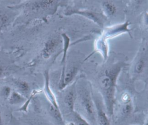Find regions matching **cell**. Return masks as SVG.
<instances>
[{
    "label": "cell",
    "instance_id": "8fae6325",
    "mask_svg": "<svg viewBox=\"0 0 148 125\" xmlns=\"http://www.w3.org/2000/svg\"><path fill=\"white\" fill-rule=\"evenodd\" d=\"M12 112L6 106L0 104V125H9Z\"/></svg>",
    "mask_w": 148,
    "mask_h": 125
},
{
    "label": "cell",
    "instance_id": "52a82bcc",
    "mask_svg": "<svg viewBox=\"0 0 148 125\" xmlns=\"http://www.w3.org/2000/svg\"><path fill=\"white\" fill-rule=\"evenodd\" d=\"M94 105L96 111V123L97 125H110L108 116L98 100H94Z\"/></svg>",
    "mask_w": 148,
    "mask_h": 125
},
{
    "label": "cell",
    "instance_id": "ba28073f",
    "mask_svg": "<svg viewBox=\"0 0 148 125\" xmlns=\"http://www.w3.org/2000/svg\"><path fill=\"white\" fill-rule=\"evenodd\" d=\"M13 89L9 84L3 79L0 81V104L6 106V104Z\"/></svg>",
    "mask_w": 148,
    "mask_h": 125
},
{
    "label": "cell",
    "instance_id": "d6986e66",
    "mask_svg": "<svg viewBox=\"0 0 148 125\" xmlns=\"http://www.w3.org/2000/svg\"><path fill=\"white\" fill-rule=\"evenodd\" d=\"M133 110V106L131 101L126 104H123L121 108V113L123 115L127 116H128L132 112Z\"/></svg>",
    "mask_w": 148,
    "mask_h": 125
},
{
    "label": "cell",
    "instance_id": "8992f818",
    "mask_svg": "<svg viewBox=\"0 0 148 125\" xmlns=\"http://www.w3.org/2000/svg\"><path fill=\"white\" fill-rule=\"evenodd\" d=\"M28 98L13 90L6 104V106L12 112L18 111L26 102Z\"/></svg>",
    "mask_w": 148,
    "mask_h": 125
},
{
    "label": "cell",
    "instance_id": "6da1fadb",
    "mask_svg": "<svg viewBox=\"0 0 148 125\" xmlns=\"http://www.w3.org/2000/svg\"><path fill=\"white\" fill-rule=\"evenodd\" d=\"M117 72L116 70L107 71V73L102 75L99 80V84L103 97L108 116L110 117L113 113L115 82Z\"/></svg>",
    "mask_w": 148,
    "mask_h": 125
},
{
    "label": "cell",
    "instance_id": "2e32d148",
    "mask_svg": "<svg viewBox=\"0 0 148 125\" xmlns=\"http://www.w3.org/2000/svg\"><path fill=\"white\" fill-rule=\"evenodd\" d=\"M73 120L75 125H91L86 119L76 111L73 112Z\"/></svg>",
    "mask_w": 148,
    "mask_h": 125
},
{
    "label": "cell",
    "instance_id": "ffe728a7",
    "mask_svg": "<svg viewBox=\"0 0 148 125\" xmlns=\"http://www.w3.org/2000/svg\"><path fill=\"white\" fill-rule=\"evenodd\" d=\"M120 100L123 104H126L131 101V96L128 93H123L121 95Z\"/></svg>",
    "mask_w": 148,
    "mask_h": 125
},
{
    "label": "cell",
    "instance_id": "7c38bea8",
    "mask_svg": "<svg viewBox=\"0 0 148 125\" xmlns=\"http://www.w3.org/2000/svg\"><path fill=\"white\" fill-rule=\"evenodd\" d=\"M76 100V93L73 89L67 92L64 97V102L66 106L71 112H73Z\"/></svg>",
    "mask_w": 148,
    "mask_h": 125
},
{
    "label": "cell",
    "instance_id": "4fadbf2b",
    "mask_svg": "<svg viewBox=\"0 0 148 125\" xmlns=\"http://www.w3.org/2000/svg\"><path fill=\"white\" fill-rule=\"evenodd\" d=\"M45 93L46 95L47 96V98L50 102V104L53 105L56 108H58V104L56 101V99L52 93L50 86H49V78H48V74L45 73V88H44Z\"/></svg>",
    "mask_w": 148,
    "mask_h": 125
},
{
    "label": "cell",
    "instance_id": "30bf717a",
    "mask_svg": "<svg viewBox=\"0 0 148 125\" xmlns=\"http://www.w3.org/2000/svg\"><path fill=\"white\" fill-rule=\"evenodd\" d=\"M58 45V40L56 38H52L48 40L42 52V57L45 59H47L50 57L51 54L54 52L57 46Z\"/></svg>",
    "mask_w": 148,
    "mask_h": 125
},
{
    "label": "cell",
    "instance_id": "3957f363",
    "mask_svg": "<svg viewBox=\"0 0 148 125\" xmlns=\"http://www.w3.org/2000/svg\"><path fill=\"white\" fill-rule=\"evenodd\" d=\"M81 108L86 118L92 123H96V111L92 94L89 88L83 87L78 91Z\"/></svg>",
    "mask_w": 148,
    "mask_h": 125
},
{
    "label": "cell",
    "instance_id": "e0dca14e",
    "mask_svg": "<svg viewBox=\"0 0 148 125\" xmlns=\"http://www.w3.org/2000/svg\"><path fill=\"white\" fill-rule=\"evenodd\" d=\"M102 6L106 13L109 16L113 15L116 12V8L112 3L105 2L103 3Z\"/></svg>",
    "mask_w": 148,
    "mask_h": 125
},
{
    "label": "cell",
    "instance_id": "5b68a950",
    "mask_svg": "<svg viewBox=\"0 0 148 125\" xmlns=\"http://www.w3.org/2000/svg\"><path fill=\"white\" fill-rule=\"evenodd\" d=\"M16 73L4 79L14 90L18 92L27 98H28L32 94L29 84L27 80L17 75Z\"/></svg>",
    "mask_w": 148,
    "mask_h": 125
},
{
    "label": "cell",
    "instance_id": "ac0fdd59",
    "mask_svg": "<svg viewBox=\"0 0 148 125\" xmlns=\"http://www.w3.org/2000/svg\"><path fill=\"white\" fill-rule=\"evenodd\" d=\"M145 60L143 58H140L138 60L135 65V72L138 73H142L145 67Z\"/></svg>",
    "mask_w": 148,
    "mask_h": 125
},
{
    "label": "cell",
    "instance_id": "5bb4252c",
    "mask_svg": "<svg viewBox=\"0 0 148 125\" xmlns=\"http://www.w3.org/2000/svg\"><path fill=\"white\" fill-rule=\"evenodd\" d=\"M72 13H77V14H82V15L93 20L94 22L97 23L98 24L101 25L100 20H99V18L94 13H92V12H90V11H87V10H71V11H69L68 13L66 14L69 15V14H71Z\"/></svg>",
    "mask_w": 148,
    "mask_h": 125
},
{
    "label": "cell",
    "instance_id": "7a4b0ae2",
    "mask_svg": "<svg viewBox=\"0 0 148 125\" xmlns=\"http://www.w3.org/2000/svg\"><path fill=\"white\" fill-rule=\"evenodd\" d=\"M12 1L0 0V38L14 25L18 12L14 9Z\"/></svg>",
    "mask_w": 148,
    "mask_h": 125
},
{
    "label": "cell",
    "instance_id": "9a60e30c",
    "mask_svg": "<svg viewBox=\"0 0 148 125\" xmlns=\"http://www.w3.org/2000/svg\"><path fill=\"white\" fill-rule=\"evenodd\" d=\"M49 111L50 115L53 117V118L56 120L58 123L61 124V125H64V120L59 108H56L52 105L51 104L49 105Z\"/></svg>",
    "mask_w": 148,
    "mask_h": 125
},
{
    "label": "cell",
    "instance_id": "9c48e42d",
    "mask_svg": "<svg viewBox=\"0 0 148 125\" xmlns=\"http://www.w3.org/2000/svg\"><path fill=\"white\" fill-rule=\"evenodd\" d=\"M77 72V68L76 67H72L69 69L66 73L64 74V78L61 80L58 84L59 90H63L74 79Z\"/></svg>",
    "mask_w": 148,
    "mask_h": 125
},
{
    "label": "cell",
    "instance_id": "277c9868",
    "mask_svg": "<svg viewBox=\"0 0 148 125\" xmlns=\"http://www.w3.org/2000/svg\"><path fill=\"white\" fill-rule=\"evenodd\" d=\"M16 57L0 49V81L17 72Z\"/></svg>",
    "mask_w": 148,
    "mask_h": 125
}]
</instances>
